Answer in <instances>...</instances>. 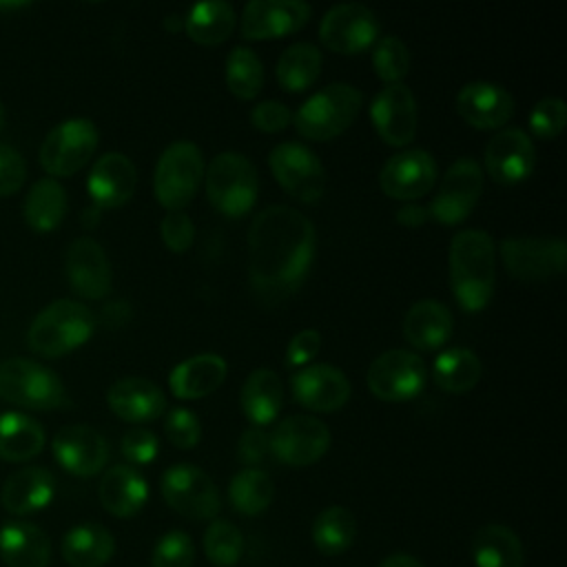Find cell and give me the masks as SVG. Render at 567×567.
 I'll use <instances>...</instances> for the list:
<instances>
[{"label": "cell", "instance_id": "1", "mask_svg": "<svg viewBox=\"0 0 567 567\" xmlns=\"http://www.w3.org/2000/svg\"><path fill=\"white\" fill-rule=\"evenodd\" d=\"M315 224L292 206L259 210L248 230V277L255 297L275 306L295 295L315 261Z\"/></svg>", "mask_w": 567, "mask_h": 567}, {"label": "cell", "instance_id": "2", "mask_svg": "<svg viewBox=\"0 0 567 567\" xmlns=\"http://www.w3.org/2000/svg\"><path fill=\"white\" fill-rule=\"evenodd\" d=\"M450 286L456 303L465 312H481L496 281V246L487 230H458L450 241Z\"/></svg>", "mask_w": 567, "mask_h": 567}, {"label": "cell", "instance_id": "3", "mask_svg": "<svg viewBox=\"0 0 567 567\" xmlns=\"http://www.w3.org/2000/svg\"><path fill=\"white\" fill-rule=\"evenodd\" d=\"M95 321L84 303L58 299L35 315L27 330V343L35 354L58 359L84 346L95 330Z\"/></svg>", "mask_w": 567, "mask_h": 567}, {"label": "cell", "instance_id": "4", "mask_svg": "<svg viewBox=\"0 0 567 567\" xmlns=\"http://www.w3.org/2000/svg\"><path fill=\"white\" fill-rule=\"evenodd\" d=\"M206 197L224 217L239 219L252 210L259 195V173L250 157L224 151L204 171Z\"/></svg>", "mask_w": 567, "mask_h": 567}, {"label": "cell", "instance_id": "5", "mask_svg": "<svg viewBox=\"0 0 567 567\" xmlns=\"http://www.w3.org/2000/svg\"><path fill=\"white\" fill-rule=\"evenodd\" d=\"M361 106L363 93L357 86L348 82H334L310 95L292 113V124L301 137L312 142H328L350 128Z\"/></svg>", "mask_w": 567, "mask_h": 567}, {"label": "cell", "instance_id": "6", "mask_svg": "<svg viewBox=\"0 0 567 567\" xmlns=\"http://www.w3.org/2000/svg\"><path fill=\"white\" fill-rule=\"evenodd\" d=\"M204 155L197 144L177 140L164 148L153 173V195L166 210H184L202 179H204Z\"/></svg>", "mask_w": 567, "mask_h": 567}, {"label": "cell", "instance_id": "7", "mask_svg": "<svg viewBox=\"0 0 567 567\" xmlns=\"http://www.w3.org/2000/svg\"><path fill=\"white\" fill-rule=\"evenodd\" d=\"M0 399L29 410H58L71 403L53 370L22 357L0 363Z\"/></svg>", "mask_w": 567, "mask_h": 567}, {"label": "cell", "instance_id": "8", "mask_svg": "<svg viewBox=\"0 0 567 567\" xmlns=\"http://www.w3.org/2000/svg\"><path fill=\"white\" fill-rule=\"evenodd\" d=\"M166 505L190 520H213L221 509V496L215 481L197 465H171L159 481Z\"/></svg>", "mask_w": 567, "mask_h": 567}, {"label": "cell", "instance_id": "9", "mask_svg": "<svg viewBox=\"0 0 567 567\" xmlns=\"http://www.w3.org/2000/svg\"><path fill=\"white\" fill-rule=\"evenodd\" d=\"M97 140L100 133L91 120H64L47 133L40 146V164L51 177H69L89 164Z\"/></svg>", "mask_w": 567, "mask_h": 567}, {"label": "cell", "instance_id": "10", "mask_svg": "<svg viewBox=\"0 0 567 567\" xmlns=\"http://www.w3.org/2000/svg\"><path fill=\"white\" fill-rule=\"evenodd\" d=\"M427 381V365L421 354L408 348L381 352L368 368V390L381 401H410L421 394Z\"/></svg>", "mask_w": 567, "mask_h": 567}, {"label": "cell", "instance_id": "11", "mask_svg": "<svg viewBox=\"0 0 567 567\" xmlns=\"http://www.w3.org/2000/svg\"><path fill=\"white\" fill-rule=\"evenodd\" d=\"M277 184L297 202L315 204L326 193V168L321 159L299 142H281L268 155Z\"/></svg>", "mask_w": 567, "mask_h": 567}, {"label": "cell", "instance_id": "12", "mask_svg": "<svg viewBox=\"0 0 567 567\" xmlns=\"http://www.w3.org/2000/svg\"><path fill=\"white\" fill-rule=\"evenodd\" d=\"M330 447L328 425L310 414H290L268 434L270 454L290 467H308Z\"/></svg>", "mask_w": 567, "mask_h": 567}, {"label": "cell", "instance_id": "13", "mask_svg": "<svg viewBox=\"0 0 567 567\" xmlns=\"http://www.w3.org/2000/svg\"><path fill=\"white\" fill-rule=\"evenodd\" d=\"M483 193V168L474 157H458L450 164L443 182L427 206L430 219L456 226L474 210Z\"/></svg>", "mask_w": 567, "mask_h": 567}, {"label": "cell", "instance_id": "14", "mask_svg": "<svg viewBox=\"0 0 567 567\" xmlns=\"http://www.w3.org/2000/svg\"><path fill=\"white\" fill-rule=\"evenodd\" d=\"M498 252L505 270L518 281H543L565 272L567 244L560 237H507Z\"/></svg>", "mask_w": 567, "mask_h": 567}, {"label": "cell", "instance_id": "15", "mask_svg": "<svg viewBox=\"0 0 567 567\" xmlns=\"http://www.w3.org/2000/svg\"><path fill=\"white\" fill-rule=\"evenodd\" d=\"M319 40L334 53L354 55L370 49L379 40V20L365 4H337L323 13Z\"/></svg>", "mask_w": 567, "mask_h": 567}, {"label": "cell", "instance_id": "16", "mask_svg": "<svg viewBox=\"0 0 567 567\" xmlns=\"http://www.w3.org/2000/svg\"><path fill=\"white\" fill-rule=\"evenodd\" d=\"M436 177L439 164L430 151L405 148L383 164L379 186L392 199L414 202L434 188Z\"/></svg>", "mask_w": 567, "mask_h": 567}, {"label": "cell", "instance_id": "17", "mask_svg": "<svg viewBox=\"0 0 567 567\" xmlns=\"http://www.w3.org/2000/svg\"><path fill=\"white\" fill-rule=\"evenodd\" d=\"M312 16V7L299 0H252L244 7L239 31L246 40H277L297 33Z\"/></svg>", "mask_w": 567, "mask_h": 567}, {"label": "cell", "instance_id": "18", "mask_svg": "<svg viewBox=\"0 0 567 567\" xmlns=\"http://www.w3.org/2000/svg\"><path fill=\"white\" fill-rule=\"evenodd\" d=\"M370 120L388 146H408L416 135L419 113L412 91L401 84H385L370 104Z\"/></svg>", "mask_w": 567, "mask_h": 567}, {"label": "cell", "instance_id": "19", "mask_svg": "<svg viewBox=\"0 0 567 567\" xmlns=\"http://www.w3.org/2000/svg\"><path fill=\"white\" fill-rule=\"evenodd\" d=\"M536 166V148L523 128H501L485 146V171L503 186L525 182Z\"/></svg>", "mask_w": 567, "mask_h": 567}, {"label": "cell", "instance_id": "20", "mask_svg": "<svg viewBox=\"0 0 567 567\" xmlns=\"http://www.w3.org/2000/svg\"><path fill=\"white\" fill-rule=\"evenodd\" d=\"M71 290L82 299H104L111 292V264L104 248L91 237H78L64 255Z\"/></svg>", "mask_w": 567, "mask_h": 567}, {"label": "cell", "instance_id": "21", "mask_svg": "<svg viewBox=\"0 0 567 567\" xmlns=\"http://www.w3.org/2000/svg\"><path fill=\"white\" fill-rule=\"evenodd\" d=\"M53 456L55 461L73 476H95L104 470L109 461L106 439L91 425L75 423L58 430L53 436Z\"/></svg>", "mask_w": 567, "mask_h": 567}, {"label": "cell", "instance_id": "22", "mask_svg": "<svg viewBox=\"0 0 567 567\" xmlns=\"http://www.w3.org/2000/svg\"><path fill=\"white\" fill-rule=\"evenodd\" d=\"M290 388L295 401L312 412H337L352 392L348 377L330 363L299 368L290 379Z\"/></svg>", "mask_w": 567, "mask_h": 567}, {"label": "cell", "instance_id": "23", "mask_svg": "<svg viewBox=\"0 0 567 567\" xmlns=\"http://www.w3.org/2000/svg\"><path fill=\"white\" fill-rule=\"evenodd\" d=\"M516 102L512 93L494 82H467L456 93V111L478 131H498L514 115Z\"/></svg>", "mask_w": 567, "mask_h": 567}, {"label": "cell", "instance_id": "24", "mask_svg": "<svg viewBox=\"0 0 567 567\" xmlns=\"http://www.w3.org/2000/svg\"><path fill=\"white\" fill-rule=\"evenodd\" d=\"M137 186V168L124 153H104L91 166L86 190L95 208H117L131 199Z\"/></svg>", "mask_w": 567, "mask_h": 567}, {"label": "cell", "instance_id": "25", "mask_svg": "<svg viewBox=\"0 0 567 567\" xmlns=\"http://www.w3.org/2000/svg\"><path fill=\"white\" fill-rule=\"evenodd\" d=\"M106 403L126 423H146L166 410V396L157 383L144 377H124L106 392Z\"/></svg>", "mask_w": 567, "mask_h": 567}, {"label": "cell", "instance_id": "26", "mask_svg": "<svg viewBox=\"0 0 567 567\" xmlns=\"http://www.w3.org/2000/svg\"><path fill=\"white\" fill-rule=\"evenodd\" d=\"M55 496V476L40 465L13 472L0 492L2 507L13 516H29L44 509Z\"/></svg>", "mask_w": 567, "mask_h": 567}, {"label": "cell", "instance_id": "27", "mask_svg": "<svg viewBox=\"0 0 567 567\" xmlns=\"http://www.w3.org/2000/svg\"><path fill=\"white\" fill-rule=\"evenodd\" d=\"M97 496L111 516L133 518L148 501V485L135 467L113 465L102 474Z\"/></svg>", "mask_w": 567, "mask_h": 567}, {"label": "cell", "instance_id": "28", "mask_svg": "<svg viewBox=\"0 0 567 567\" xmlns=\"http://www.w3.org/2000/svg\"><path fill=\"white\" fill-rule=\"evenodd\" d=\"M228 365L226 359L215 352L195 354L182 363H177L168 374V388L173 396L182 401L204 399L213 394L226 379Z\"/></svg>", "mask_w": 567, "mask_h": 567}, {"label": "cell", "instance_id": "29", "mask_svg": "<svg viewBox=\"0 0 567 567\" xmlns=\"http://www.w3.org/2000/svg\"><path fill=\"white\" fill-rule=\"evenodd\" d=\"M0 558L7 567H47L51 540L42 527L29 520H7L0 527Z\"/></svg>", "mask_w": 567, "mask_h": 567}, {"label": "cell", "instance_id": "30", "mask_svg": "<svg viewBox=\"0 0 567 567\" xmlns=\"http://www.w3.org/2000/svg\"><path fill=\"white\" fill-rule=\"evenodd\" d=\"M452 330L454 317L439 299H419L403 317V337L416 350H439Z\"/></svg>", "mask_w": 567, "mask_h": 567}, {"label": "cell", "instance_id": "31", "mask_svg": "<svg viewBox=\"0 0 567 567\" xmlns=\"http://www.w3.org/2000/svg\"><path fill=\"white\" fill-rule=\"evenodd\" d=\"M284 403V385L275 370L270 368H257L252 370L239 394V405L244 416L255 425H270L281 410Z\"/></svg>", "mask_w": 567, "mask_h": 567}, {"label": "cell", "instance_id": "32", "mask_svg": "<svg viewBox=\"0 0 567 567\" xmlns=\"http://www.w3.org/2000/svg\"><path fill=\"white\" fill-rule=\"evenodd\" d=\"M60 549L69 567H104L115 554V538L104 525L89 520L71 527Z\"/></svg>", "mask_w": 567, "mask_h": 567}, {"label": "cell", "instance_id": "33", "mask_svg": "<svg viewBox=\"0 0 567 567\" xmlns=\"http://www.w3.org/2000/svg\"><path fill=\"white\" fill-rule=\"evenodd\" d=\"M476 567H523L525 551L518 534L501 523L478 527L470 543Z\"/></svg>", "mask_w": 567, "mask_h": 567}, {"label": "cell", "instance_id": "34", "mask_svg": "<svg viewBox=\"0 0 567 567\" xmlns=\"http://www.w3.org/2000/svg\"><path fill=\"white\" fill-rule=\"evenodd\" d=\"M235 22V9L228 2L210 0L188 9L184 16V31L193 42L202 47H215L233 35Z\"/></svg>", "mask_w": 567, "mask_h": 567}, {"label": "cell", "instance_id": "35", "mask_svg": "<svg viewBox=\"0 0 567 567\" xmlns=\"http://www.w3.org/2000/svg\"><path fill=\"white\" fill-rule=\"evenodd\" d=\"M44 447L42 425L22 412L0 414V458L22 463L38 456Z\"/></svg>", "mask_w": 567, "mask_h": 567}, {"label": "cell", "instance_id": "36", "mask_svg": "<svg viewBox=\"0 0 567 567\" xmlns=\"http://www.w3.org/2000/svg\"><path fill=\"white\" fill-rule=\"evenodd\" d=\"M483 374V363L478 354L470 348H447L439 352L432 365L434 383L447 394L470 392Z\"/></svg>", "mask_w": 567, "mask_h": 567}, {"label": "cell", "instance_id": "37", "mask_svg": "<svg viewBox=\"0 0 567 567\" xmlns=\"http://www.w3.org/2000/svg\"><path fill=\"white\" fill-rule=\"evenodd\" d=\"M66 213V190L53 177L38 179L24 199V221L35 233L55 230Z\"/></svg>", "mask_w": 567, "mask_h": 567}, {"label": "cell", "instance_id": "38", "mask_svg": "<svg viewBox=\"0 0 567 567\" xmlns=\"http://www.w3.org/2000/svg\"><path fill=\"white\" fill-rule=\"evenodd\" d=\"M323 66L321 51L310 42L290 44L277 60V82L288 93H301L310 89Z\"/></svg>", "mask_w": 567, "mask_h": 567}, {"label": "cell", "instance_id": "39", "mask_svg": "<svg viewBox=\"0 0 567 567\" xmlns=\"http://www.w3.org/2000/svg\"><path fill=\"white\" fill-rule=\"evenodd\" d=\"M357 538V518L343 505H330L321 509L312 523V545L323 556H339Z\"/></svg>", "mask_w": 567, "mask_h": 567}, {"label": "cell", "instance_id": "40", "mask_svg": "<svg viewBox=\"0 0 567 567\" xmlns=\"http://www.w3.org/2000/svg\"><path fill=\"white\" fill-rule=\"evenodd\" d=\"M275 496L272 478L259 467H246L230 478L228 498L237 514L259 516L266 512Z\"/></svg>", "mask_w": 567, "mask_h": 567}, {"label": "cell", "instance_id": "41", "mask_svg": "<svg viewBox=\"0 0 567 567\" xmlns=\"http://www.w3.org/2000/svg\"><path fill=\"white\" fill-rule=\"evenodd\" d=\"M226 86L239 100H252L264 86V64L250 47H235L224 64Z\"/></svg>", "mask_w": 567, "mask_h": 567}, {"label": "cell", "instance_id": "42", "mask_svg": "<svg viewBox=\"0 0 567 567\" xmlns=\"http://www.w3.org/2000/svg\"><path fill=\"white\" fill-rule=\"evenodd\" d=\"M204 554L217 567H235L244 556V534L224 518H213L204 532Z\"/></svg>", "mask_w": 567, "mask_h": 567}, {"label": "cell", "instance_id": "43", "mask_svg": "<svg viewBox=\"0 0 567 567\" xmlns=\"http://www.w3.org/2000/svg\"><path fill=\"white\" fill-rule=\"evenodd\" d=\"M372 66L385 84H401L410 71V49L396 35H383L372 44Z\"/></svg>", "mask_w": 567, "mask_h": 567}, {"label": "cell", "instance_id": "44", "mask_svg": "<svg viewBox=\"0 0 567 567\" xmlns=\"http://www.w3.org/2000/svg\"><path fill=\"white\" fill-rule=\"evenodd\" d=\"M193 560V538L182 529H171L162 538H157L151 554V567H190Z\"/></svg>", "mask_w": 567, "mask_h": 567}, {"label": "cell", "instance_id": "45", "mask_svg": "<svg viewBox=\"0 0 567 567\" xmlns=\"http://www.w3.org/2000/svg\"><path fill=\"white\" fill-rule=\"evenodd\" d=\"M567 124V106L560 97H543L529 111V128L538 140H554Z\"/></svg>", "mask_w": 567, "mask_h": 567}, {"label": "cell", "instance_id": "46", "mask_svg": "<svg viewBox=\"0 0 567 567\" xmlns=\"http://www.w3.org/2000/svg\"><path fill=\"white\" fill-rule=\"evenodd\" d=\"M164 432L168 441L179 450H193L202 439V425L197 414L184 405L168 410L164 419Z\"/></svg>", "mask_w": 567, "mask_h": 567}, {"label": "cell", "instance_id": "47", "mask_svg": "<svg viewBox=\"0 0 567 567\" xmlns=\"http://www.w3.org/2000/svg\"><path fill=\"white\" fill-rule=\"evenodd\" d=\"M159 235L171 252L182 255L195 241V224L184 210H166V215L159 221Z\"/></svg>", "mask_w": 567, "mask_h": 567}, {"label": "cell", "instance_id": "48", "mask_svg": "<svg viewBox=\"0 0 567 567\" xmlns=\"http://www.w3.org/2000/svg\"><path fill=\"white\" fill-rule=\"evenodd\" d=\"M120 447H122L124 458L135 465H148L159 454L157 436L148 427H142V425H135L128 432H124Z\"/></svg>", "mask_w": 567, "mask_h": 567}, {"label": "cell", "instance_id": "49", "mask_svg": "<svg viewBox=\"0 0 567 567\" xmlns=\"http://www.w3.org/2000/svg\"><path fill=\"white\" fill-rule=\"evenodd\" d=\"M292 122L290 109L279 100H264L252 106L250 124L261 133H279Z\"/></svg>", "mask_w": 567, "mask_h": 567}, {"label": "cell", "instance_id": "50", "mask_svg": "<svg viewBox=\"0 0 567 567\" xmlns=\"http://www.w3.org/2000/svg\"><path fill=\"white\" fill-rule=\"evenodd\" d=\"M24 179H27V164L22 155L9 144H0V197L18 193Z\"/></svg>", "mask_w": 567, "mask_h": 567}, {"label": "cell", "instance_id": "51", "mask_svg": "<svg viewBox=\"0 0 567 567\" xmlns=\"http://www.w3.org/2000/svg\"><path fill=\"white\" fill-rule=\"evenodd\" d=\"M321 350V334L315 328L299 330L286 348V365L288 368H306Z\"/></svg>", "mask_w": 567, "mask_h": 567}, {"label": "cell", "instance_id": "52", "mask_svg": "<svg viewBox=\"0 0 567 567\" xmlns=\"http://www.w3.org/2000/svg\"><path fill=\"white\" fill-rule=\"evenodd\" d=\"M268 434L261 430V427H246L239 436V443H237V456L244 465L252 467L257 463L264 461V456L268 454Z\"/></svg>", "mask_w": 567, "mask_h": 567}, {"label": "cell", "instance_id": "53", "mask_svg": "<svg viewBox=\"0 0 567 567\" xmlns=\"http://www.w3.org/2000/svg\"><path fill=\"white\" fill-rule=\"evenodd\" d=\"M128 319H131V306H128L124 299L109 301V303L102 308V321H104L106 326H111V328L124 326Z\"/></svg>", "mask_w": 567, "mask_h": 567}, {"label": "cell", "instance_id": "54", "mask_svg": "<svg viewBox=\"0 0 567 567\" xmlns=\"http://www.w3.org/2000/svg\"><path fill=\"white\" fill-rule=\"evenodd\" d=\"M430 219V215H427V206H421V204H405L403 208H399L396 210V221L401 224V226H408V228H419V226H423L425 221Z\"/></svg>", "mask_w": 567, "mask_h": 567}, {"label": "cell", "instance_id": "55", "mask_svg": "<svg viewBox=\"0 0 567 567\" xmlns=\"http://www.w3.org/2000/svg\"><path fill=\"white\" fill-rule=\"evenodd\" d=\"M379 567H423V563H421L419 558H414L412 554L399 551V554L385 556V558L379 563Z\"/></svg>", "mask_w": 567, "mask_h": 567}, {"label": "cell", "instance_id": "56", "mask_svg": "<svg viewBox=\"0 0 567 567\" xmlns=\"http://www.w3.org/2000/svg\"><path fill=\"white\" fill-rule=\"evenodd\" d=\"M164 27L171 31V33H177L184 29V18L182 16H166L164 18Z\"/></svg>", "mask_w": 567, "mask_h": 567}, {"label": "cell", "instance_id": "57", "mask_svg": "<svg viewBox=\"0 0 567 567\" xmlns=\"http://www.w3.org/2000/svg\"><path fill=\"white\" fill-rule=\"evenodd\" d=\"M82 219H84V224L93 226V224H95V221L100 219V208H95V206H93V208H86V210H84V217H82Z\"/></svg>", "mask_w": 567, "mask_h": 567}, {"label": "cell", "instance_id": "58", "mask_svg": "<svg viewBox=\"0 0 567 567\" xmlns=\"http://www.w3.org/2000/svg\"><path fill=\"white\" fill-rule=\"evenodd\" d=\"M27 2H0V11H11V9H22Z\"/></svg>", "mask_w": 567, "mask_h": 567}, {"label": "cell", "instance_id": "59", "mask_svg": "<svg viewBox=\"0 0 567 567\" xmlns=\"http://www.w3.org/2000/svg\"><path fill=\"white\" fill-rule=\"evenodd\" d=\"M2 124H4V106L0 102V128H2Z\"/></svg>", "mask_w": 567, "mask_h": 567}]
</instances>
